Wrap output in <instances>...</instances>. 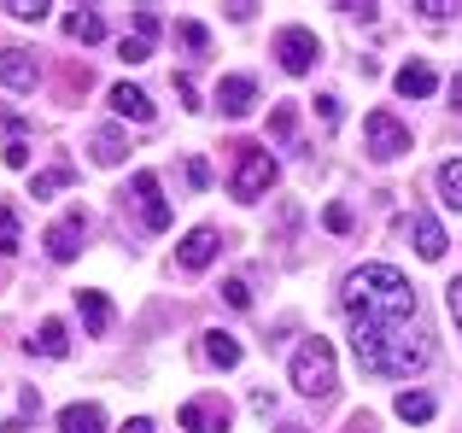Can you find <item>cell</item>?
I'll return each mask as SVG.
<instances>
[{
	"label": "cell",
	"instance_id": "1",
	"mask_svg": "<svg viewBox=\"0 0 462 433\" xmlns=\"http://www.w3.org/2000/svg\"><path fill=\"white\" fill-rule=\"evenodd\" d=\"M339 299H346L351 328H398V322H416V287L393 263H357L346 275V293Z\"/></svg>",
	"mask_w": 462,
	"mask_h": 433
},
{
	"label": "cell",
	"instance_id": "2",
	"mask_svg": "<svg viewBox=\"0 0 462 433\" xmlns=\"http://www.w3.org/2000/svg\"><path fill=\"white\" fill-rule=\"evenodd\" d=\"M351 352H357L363 375H381V381L421 375L433 364V340L416 322H398V328H351Z\"/></svg>",
	"mask_w": 462,
	"mask_h": 433
},
{
	"label": "cell",
	"instance_id": "3",
	"mask_svg": "<svg viewBox=\"0 0 462 433\" xmlns=\"http://www.w3.org/2000/svg\"><path fill=\"white\" fill-rule=\"evenodd\" d=\"M293 387L305 392V399H328L334 392V345L322 340V334H310V340H299L293 345Z\"/></svg>",
	"mask_w": 462,
	"mask_h": 433
},
{
	"label": "cell",
	"instance_id": "4",
	"mask_svg": "<svg viewBox=\"0 0 462 433\" xmlns=\"http://www.w3.org/2000/svg\"><path fill=\"white\" fill-rule=\"evenodd\" d=\"M275 176H282V164H275L263 147L240 141V152H235V176H228V194H235L240 206H252V199H263V194L275 188Z\"/></svg>",
	"mask_w": 462,
	"mask_h": 433
},
{
	"label": "cell",
	"instance_id": "5",
	"mask_svg": "<svg viewBox=\"0 0 462 433\" xmlns=\"http://www.w3.org/2000/svg\"><path fill=\"white\" fill-rule=\"evenodd\" d=\"M363 147H369L374 164H393V159L410 152V129L398 124L393 112H369V117H363Z\"/></svg>",
	"mask_w": 462,
	"mask_h": 433
},
{
	"label": "cell",
	"instance_id": "6",
	"mask_svg": "<svg viewBox=\"0 0 462 433\" xmlns=\"http://www.w3.org/2000/svg\"><path fill=\"white\" fill-rule=\"evenodd\" d=\"M275 53H282V70H287V77H305V70H316V59H322V41H316V30L293 23V30L275 35Z\"/></svg>",
	"mask_w": 462,
	"mask_h": 433
},
{
	"label": "cell",
	"instance_id": "7",
	"mask_svg": "<svg viewBox=\"0 0 462 433\" xmlns=\"http://www.w3.org/2000/svg\"><path fill=\"white\" fill-rule=\"evenodd\" d=\"M129 199H135V211H141V228H152V235H164V228H170V199H164V188H158L152 170H135Z\"/></svg>",
	"mask_w": 462,
	"mask_h": 433
},
{
	"label": "cell",
	"instance_id": "8",
	"mask_svg": "<svg viewBox=\"0 0 462 433\" xmlns=\"http://www.w3.org/2000/svg\"><path fill=\"white\" fill-rule=\"evenodd\" d=\"M188 433H228V422H235V410H228V399H217V392H205V399H188L176 416Z\"/></svg>",
	"mask_w": 462,
	"mask_h": 433
},
{
	"label": "cell",
	"instance_id": "9",
	"mask_svg": "<svg viewBox=\"0 0 462 433\" xmlns=\"http://www.w3.org/2000/svg\"><path fill=\"white\" fill-rule=\"evenodd\" d=\"M82 235H88V211H65V216H59V223L53 228H47V258H53V263H70V258H77V252H82Z\"/></svg>",
	"mask_w": 462,
	"mask_h": 433
},
{
	"label": "cell",
	"instance_id": "10",
	"mask_svg": "<svg viewBox=\"0 0 462 433\" xmlns=\"http://www.w3.org/2000/svg\"><path fill=\"white\" fill-rule=\"evenodd\" d=\"M398 235H416V252L421 258H445V228H439V216H428V211H410V216H398Z\"/></svg>",
	"mask_w": 462,
	"mask_h": 433
},
{
	"label": "cell",
	"instance_id": "11",
	"mask_svg": "<svg viewBox=\"0 0 462 433\" xmlns=\"http://www.w3.org/2000/svg\"><path fill=\"white\" fill-rule=\"evenodd\" d=\"M35 77H42V65H35L30 47H6V53H0V82H6V88L30 94V88H35Z\"/></svg>",
	"mask_w": 462,
	"mask_h": 433
},
{
	"label": "cell",
	"instance_id": "12",
	"mask_svg": "<svg viewBox=\"0 0 462 433\" xmlns=\"http://www.w3.org/2000/svg\"><path fill=\"white\" fill-rule=\"evenodd\" d=\"M217 252H223V235H217V228H193V235L176 246V263L181 270H205Z\"/></svg>",
	"mask_w": 462,
	"mask_h": 433
},
{
	"label": "cell",
	"instance_id": "13",
	"mask_svg": "<svg viewBox=\"0 0 462 433\" xmlns=\"http://www.w3.org/2000/svg\"><path fill=\"white\" fill-rule=\"evenodd\" d=\"M252 100H258V82H252V77H223V82H217V106H223L228 117H246Z\"/></svg>",
	"mask_w": 462,
	"mask_h": 433
},
{
	"label": "cell",
	"instance_id": "14",
	"mask_svg": "<svg viewBox=\"0 0 462 433\" xmlns=\"http://www.w3.org/2000/svg\"><path fill=\"white\" fill-rule=\"evenodd\" d=\"M112 112H117V117H129V124H152V100H147V88H135V82H117V88H112Z\"/></svg>",
	"mask_w": 462,
	"mask_h": 433
},
{
	"label": "cell",
	"instance_id": "15",
	"mask_svg": "<svg viewBox=\"0 0 462 433\" xmlns=\"http://www.w3.org/2000/svg\"><path fill=\"white\" fill-rule=\"evenodd\" d=\"M23 352H42V357H70V334H65V322L59 317H47L42 328L23 340Z\"/></svg>",
	"mask_w": 462,
	"mask_h": 433
},
{
	"label": "cell",
	"instance_id": "16",
	"mask_svg": "<svg viewBox=\"0 0 462 433\" xmlns=\"http://www.w3.org/2000/svg\"><path fill=\"white\" fill-rule=\"evenodd\" d=\"M59 433H106V410L100 404H65L59 410Z\"/></svg>",
	"mask_w": 462,
	"mask_h": 433
},
{
	"label": "cell",
	"instance_id": "17",
	"mask_svg": "<svg viewBox=\"0 0 462 433\" xmlns=\"http://www.w3.org/2000/svg\"><path fill=\"white\" fill-rule=\"evenodd\" d=\"M65 35L82 41V47H94V41H106V18L88 12V6H77V12H65Z\"/></svg>",
	"mask_w": 462,
	"mask_h": 433
},
{
	"label": "cell",
	"instance_id": "18",
	"mask_svg": "<svg viewBox=\"0 0 462 433\" xmlns=\"http://www.w3.org/2000/svg\"><path fill=\"white\" fill-rule=\"evenodd\" d=\"M77 310H82V322H88V334H106V328H112V299L94 293V287H77Z\"/></svg>",
	"mask_w": 462,
	"mask_h": 433
},
{
	"label": "cell",
	"instance_id": "19",
	"mask_svg": "<svg viewBox=\"0 0 462 433\" xmlns=\"http://www.w3.org/2000/svg\"><path fill=\"white\" fill-rule=\"evenodd\" d=\"M70 182H77V170H70V164L65 159H59V164H47V170H35V182H30V194L35 199H53V194H65V188Z\"/></svg>",
	"mask_w": 462,
	"mask_h": 433
},
{
	"label": "cell",
	"instance_id": "20",
	"mask_svg": "<svg viewBox=\"0 0 462 433\" xmlns=\"http://www.w3.org/2000/svg\"><path fill=\"white\" fill-rule=\"evenodd\" d=\"M433 88H439L433 65H404V70H398V94H404V100H428Z\"/></svg>",
	"mask_w": 462,
	"mask_h": 433
},
{
	"label": "cell",
	"instance_id": "21",
	"mask_svg": "<svg viewBox=\"0 0 462 433\" xmlns=\"http://www.w3.org/2000/svg\"><path fill=\"white\" fill-rule=\"evenodd\" d=\"M94 164H106V170H112V164H124V152H129V141H124V129H94Z\"/></svg>",
	"mask_w": 462,
	"mask_h": 433
},
{
	"label": "cell",
	"instance_id": "22",
	"mask_svg": "<svg viewBox=\"0 0 462 433\" xmlns=\"http://www.w3.org/2000/svg\"><path fill=\"white\" fill-rule=\"evenodd\" d=\"M205 357H211L217 369H235L240 364V340H235V334H223V328H211V334H205Z\"/></svg>",
	"mask_w": 462,
	"mask_h": 433
},
{
	"label": "cell",
	"instance_id": "23",
	"mask_svg": "<svg viewBox=\"0 0 462 433\" xmlns=\"http://www.w3.org/2000/svg\"><path fill=\"white\" fill-rule=\"evenodd\" d=\"M439 199L451 211H462V159H445L439 164Z\"/></svg>",
	"mask_w": 462,
	"mask_h": 433
},
{
	"label": "cell",
	"instance_id": "24",
	"mask_svg": "<svg viewBox=\"0 0 462 433\" xmlns=\"http://www.w3.org/2000/svg\"><path fill=\"white\" fill-rule=\"evenodd\" d=\"M433 410H439L433 392H398V416L404 422H433Z\"/></svg>",
	"mask_w": 462,
	"mask_h": 433
},
{
	"label": "cell",
	"instance_id": "25",
	"mask_svg": "<svg viewBox=\"0 0 462 433\" xmlns=\"http://www.w3.org/2000/svg\"><path fill=\"white\" fill-rule=\"evenodd\" d=\"M18 246H23V223H18L12 206H0V258H12Z\"/></svg>",
	"mask_w": 462,
	"mask_h": 433
},
{
	"label": "cell",
	"instance_id": "26",
	"mask_svg": "<svg viewBox=\"0 0 462 433\" xmlns=\"http://www.w3.org/2000/svg\"><path fill=\"white\" fill-rule=\"evenodd\" d=\"M117 59H124V65H147V59H152V41H141V35H124V41H117Z\"/></svg>",
	"mask_w": 462,
	"mask_h": 433
},
{
	"label": "cell",
	"instance_id": "27",
	"mask_svg": "<svg viewBox=\"0 0 462 433\" xmlns=\"http://www.w3.org/2000/svg\"><path fill=\"white\" fill-rule=\"evenodd\" d=\"M6 12H12L18 23H42V18H47V0H6Z\"/></svg>",
	"mask_w": 462,
	"mask_h": 433
},
{
	"label": "cell",
	"instance_id": "28",
	"mask_svg": "<svg viewBox=\"0 0 462 433\" xmlns=\"http://www.w3.org/2000/svg\"><path fill=\"white\" fill-rule=\"evenodd\" d=\"M223 299H228L235 310H246V305H252V281H246V275H228V281H223Z\"/></svg>",
	"mask_w": 462,
	"mask_h": 433
},
{
	"label": "cell",
	"instance_id": "29",
	"mask_svg": "<svg viewBox=\"0 0 462 433\" xmlns=\"http://www.w3.org/2000/svg\"><path fill=\"white\" fill-rule=\"evenodd\" d=\"M0 159H6L12 170H30V141H23L18 129H12V141H6V152H0Z\"/></svg>",
	"mask_w": 462,
	"mask_h": 433
},
{
	"label": "cell",
	"instance_id": "30",
	"mask_svg": "<svg viewBox=\"0 0 462 433\" xmlns=\"http://www.w3.org/2000/svg\"><path fill=\"white\" fill-rule=\"evenodd\" d=\"M176 100L188 106V112H199V106H205V100H199V88H193V77H188V70H176Z\"/></svg>",
	"mask_w": 462,
	"mask_h": 433
},
{
	"label": "cell",
	"instance_id": "31",
	"mask_svg": "<svg viewBox=\"0 0 462 433\" xmlns=\"http://www.w3.org/2000/svg\"><path fill=\"white\" fill-rule=\"evenodd\" d=\"M158 30H164V18H158L152 6H141V12H135V35H141V41H152Z\"/></svg>",
	"mask_w": 462,
	"mask_h": 433
},
{
	"label": "cell",
	"instance_id": "32",
	"mask_svg": "<svg viewBox=\"0 0 462 433\" xmlns=\"http://www.w3.org/2000/svg\"><path fill=\"white\" fill-rule=\"evenodd\" d=\"M416 6H421V18H428V23H445V18H451V0H416Z\"/></svg>",
	"mask_w": 462,
	"mask_h": 433
},
{
	"label": "cell",
	"instance_id": "33",
	"mask_svg": "<svg viewBox=\"0 0 462 433\" xmlns=\"http://www.w3.org/2000/svg\"><path fill=\"white\" fill-rule=\"evenodd\" d=\"M322 223L334 228V235H346V228H351V206H328V211H322Z\"/></svg>",
	"mask_w": 462,
	"mask_h": 433
},
{
	"label": "cell",
	"instance_id": "34",
	"mask_svg": "<svg viewBox=\"0 0 462 433\" xmlns=\"http://www.w3.org/2000/svg\"><path fill=\"white\" fill-rule=\"evenodd\" d=\"M270 129H275V135H282V141H293V106H275Z\"/></svg>",
	"mask_w": 462,
	"mask_h": 433
},
{
	"label": "cell",
	"instance_id": "35",
	"mask_svg": "<svg viewBox=\"0 0 462 433\" xmlns=\"http://www.w3.org/2000/svg\"><path fill=\"white\" fill-rule=\"evenodd\" d=\"M445 310H451V322L462 328V275H457L451 287H445Z\"/></svg>",
	"mask_w": 462,
	"mask_h": 433
},
{
	"label": "cell",
	"instance_id": "36",
	"mask_svg": "<svg viewBox=\"0 0 462 433\" xmlns=\"http://www.w3.org/2000/svg\"><path fill=\"white\" fill-rule=\"evenodd\" d=\"M316 112H322V124H339V94H316Z\"/></svg>",
	"mask_w": 462,
	"mask_h": 433
},
{
	"label": "cell",
	"instance_id": "37",
	"mask_svg": "<svg viewBox=\"0 0 462 433\" xmlns=\"http://www.w3.org/2000/svg\"><path fill=\"white\" fill-rule=\"evenodd\" d=\"M188 182L193 188H211V164H205V159H188Z\"/></svg>",
	"mask_w": 462,
	"mask_h": 433
},
{
	"label": "cell",
	"instance_id": "38",
	"mask_svg": "<svg viewBox=\"0 0 462 433\" xmlns=\"http://www.w3.org/2000/svg\"><path fill=\"white\" fill-rule=\"evenodd\" d=\"M181 41L188 47H211V35H205V23H181Z\"/></svg>",
	"mask_w": 462,
	"mask_h": 433
},
{
	"label": "cell",
	"instance_id": "39",
	"mask_svg": "<svg viewBox=\"0 0 462 433\" xmlns=\"http://www.w3.org/2000/svg\"><path fill=\"white\" fill-rule=\"evenodd\" d=\"M252 410L270 416V410H275V392H270V387H252Z\"/></svg>",
	"mask_w": 462,
	"mask_h": 433
},
{
	"label": "cell",
	"instance_id": "40",
	"mask_svg": "<svg viewBox=\"0 0 462 433\" xmlns=\"http://www.w3.org/2000/svg\"><path fill=\"white\" fill-rule=\"evenodd\" d=\"M18 404H23V416H35V410H42V392L23 387V392H18Z\"/></svg>",
	"mask_w": 462,
	"mask_h": 433
},
{
	"label": "cell",
	"instance_id": "41",
	"mask_svg": "<svg viewBox=\"0 0 462 433\" xmlns=\"http://www.w3.org/2000/svg\"><path fill=\"white\" fill-rule=\"evenodd\" d=\"M117 433H158V428L147 422V416H129V422H124V428H117Z\"/></svg>",
	"mask_w": 462,
	"mask_h": 433
},
{
	"label": "cell",
	"instance_id": "42",
	"mask_svg": "<svg viewBox=\"0 0 462 433\" xmlns=\"http://www.w3.org/2000/svg\"><path fill=\"white\" fill-rule=\"evenodd\" d=\"M451 106H457V112H462V70H457V77H451Z\"/></svg>",
	"mask_w": 462,
	"mask_h": 433
},
{
	"label": "cell",
	"instance_id": "43",
	"mask_svg": "<svg viewBox=\"0 0 462 433\" xmlns=\"http://www.w3.org/2000/svg\"><path fill=\"white\" fill-rule=\"evenodd\" d=\"M275 433H310V428H299V422H282V428H275Z\"/></svg>",
	"mask_w": 462,
	"mask_h": 433
}]
</instances>
